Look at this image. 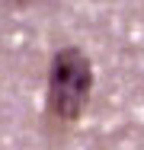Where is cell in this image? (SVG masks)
<instances>
[{"label":"cell","mask_w":144,"mask_h":150,"mask_svg":"<svg viewBox=\"0 0 144 150\" xmlns=\"http://www.w3.org/2000/svg\"><path fill=\"white\" fill-rule=\"evenodd\" d=\"M90 90H93L90 58L74 45L55 51L48 70V112L61 121H77L90 102Z\"/></svg>","instance_id":"1"}]
</instances>
